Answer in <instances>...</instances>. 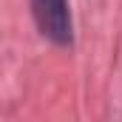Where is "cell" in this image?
Listing matches in <instances>:
<instances>
[{
    "label": "cell",
    "mask_w": 122,
    "mask_h": 122,
    "mask_svg": "<svg viewBox=\"0 0 122 122\" xmlns=\"http://www.w3.org/2000/svg\"><path fill=\"white\" fill-rule=\"evenodd\" d=\"M34 3V14L43 34H48L57 43H68L71 37V20H68V9L65 0H31Z\"/></svg>",
    "instance_id": "cell-1"
}]
</instances>
